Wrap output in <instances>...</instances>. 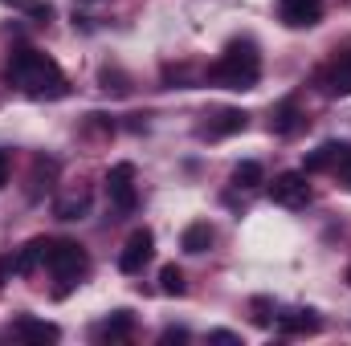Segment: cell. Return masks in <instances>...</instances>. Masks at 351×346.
Listing matches in <instances>:
<instances>
[{
	"mask_svg": "<svg viewBox=\"0 0 351 346\" xmlns=\"http://www.w3.org/2000/svg\"><path fill=\"white\" fill-rule=\"evenodd\" d=\"M262 78V53L250 37H237L225 45V53L208 66V82L221 90H254Z\"/></svg>",
	"mask_w": 351,
	"mask_h": 346,
	"instance_id": "cell-2",
	"label": "cell"
},
{
	"mask_svg": "<svg viewBox=\"0 0 351 346\" xmlns=\"http://www.w3.org/2000/svg\"><path fill=\"white\" fill-rule=\"evenodd\" d=\"M278 330L282 334H315L319 330V318L311 310H290V314L278 318Z\"/></svg>",
	"mask_w": 351,
	"mask_h": 346,
	"instance_id": "cell-16",
	"label": "cell"
},
{
	"mask_svg": "<svg viewBox=\"0 0 351 346\" xmlns=\"http://www.w3.org/2000/svg\"><path fill=\"white\" fill-rule=\"evenodd\" d=\"M208 338H213V343H241V338H237V334H233V330H213V334H208Z\"/></svg>",
	"mask_w": 351,
	"mask_h": 346,
	"instance_id": "cell-23",
	"label": "cell"
},
{
	"mask_svg": "<svg viewBox=\"0 0 351 346\" xmlns=\"http://www.w3.org/2000/svg\"><path fill=\"white\" fill-rule=\"evenodd\" d=\"M348 155H351V143H323L319 151L306 155V168L302 172H335Z\"/></svg>",
	"mask_w": 351,
	"mask_h": 346,
	"instance_id": "cell-13",
	"label": "cell"
},
{
	"mask_svg": "<svg viewBox=\"0 0 351 346\" xmlns=\"http://www.w3.org/2000/svg\"><path fill=\"white\" fill-rule=\"evenodd\" d=\"M269 200H274V204H282V208H306V204H311V183H306V172L274 175V183H269Z\"/></svg>",
	"mask_w": 351,
	"mask_h": 346,
	"instance_id": "cell-5",
	"label": "cell"
},
{
	"mask_svg": "<svg viewBox=\"0 0 351 346\" xmlns=\"http://www.w3.org/2000/svg\"><path fill=\"white\" fill-rule=\"evenodd\" d=\"M262 183H265V168L258 163V159H245V163L233 168V187L254 191V187H262Z\"/></svg>",
	"mask_w": 351,
	"mask_h": 346,
	"instance_id": "cell-17",
	"label": "cell"
},
{
	"mask_svg": "<svg viewBox=\"0 0 351 346\" xmlns=\"http://www.w3.org/2000/svg\"><path fill=\"white\" fill-rule=\"evenodd\" d=\"M49 245H53L49 237H33V241H29V245H25L16 257L8 261V269H12L16 277H29V273H37V269L45 265V257H49Z\"/></svg>",
	"mask_w": 351,
	"mask_h": 346,
	"instance_id": "cell-9",
	"label": "cell"
},
{
	"mask_svg": "<svg viewBox=\"0 0 351 346\" xmlns=\"http://www.w3.org/2000/svg\"><path fill=\"white\" fill-rule=\"evenodd\" d=\"M208 245H213V224L208 220H192L180 232V249L184 253H208Z\"/></svg>",
	"mask_w": 351,
	"mask_h": 346,
	"instance_id": "cell-14",
	"label": "cell"
},
{
	"mask_svg": "<svg viewBox=\"0 0 351 346\" xmlns=\"http://www.w3.org/2000/svg\"><path fill=\"white\" fill-rule=\"evenodd\" d=\"M102 183H106V200H110L119 212H131V208L139 204V187H135V168H131V163H114Z\"/></svg>",
	"mask_w": 351,
	"mask_h": 346,
	"instance_id": "cell-4",
	"label": "cell"
},
{
	"mask_svg": "<svg viewBox=\"0 0 351 346\" xmlns=\"http://www.w3.org/2000/svg\"><path fill=\"white\" fill-rule=\"evenodd\" d=\"M152 253H156V237H152V228H135V232L127 237L123 253H119V269H123V273H143V265L152 261Z\"/></svg>",
	"mask_w": 351,
	"mask_h": 346,
	"instance_id": "cell-7",
	"label": "cell"
},
{
	"mask_svg": "<svg viewBox=\"0 0 351 346\" xmlns=\"http://www.w3.org/2000/svg\"><path fill=\"white\" fill-rule=\"evenodd\" d=\"M160 343H188V330H164Z\"/></svg>",
	"mask_w": 351,
	"mask_h": 346,
	"instance_id": "cell-22",
	"label": "cell"
},
{
	"mask_svg": "<svg viewBox=\"0 0 351 346\" xmlns=\"http://www.w3.org/2000/svg\"><path fill=\"white\" fill-rule=\"evenodd\" d=\"M4 78L8 86H16L25 98H66L70 94V82L62 74V66L53 57H45L41 49H12L8 53V66H4Z\"/></svg>",
	"mask_w": 351,
	"mask_h": 346,
	"instance_id": "cell-1",
	"label": "cell"
},
{
	"mask_svg": "<svg viewBox=\"0 0 351 346\" xmlns=\"http://www.w3.org/2000/svg\"><path fill=\"white\" fill-rule=\"evenodd\" d=\"M4 4H16V0H4Z\"/></svg>",
	"mask_w": 351,
	"mask_h": 346,
	"instance_id": "cell-25",
	"label": "cell"
},
{
	"mask_svg": "<svg viewBox=\"0 0 351 346\" xmlns=\"http://www.w3.org/2000/svg\"><path fill=\"white\" fill-rule=\"evenodd\" d=\"M335 175H339V183H343V187L351 191V155L343 159V163H339V168H335Z\"/></svg>",
	"mask_w": 351,
	"mask_h": 346,
	"instance_id": "cell-20",
	"label": "cell"
},
{
	"mask_svg": "<svg viewBox=\"0 0 351 346\" xmlns=\"http://www.w3.org/2000/svg\"><path fill=\"white\" fill-rule=\"evenodd\" d=\"M278 16L286 29H311L323 21V0H278Z\"/></svg>",
	"mask_w": 351,
	"mask_h": 346,
	"instance_id": "cell-8",
	"label": "cell"
},
{
	"mask_svg": "<svg viewBox=\"0 0 351 346\" xmlns=\"http://www.w3.org/2000/svg\"><path fill=\"white\" fill-rule=\"evenodd\" d=\"M86 265H90V261H86V249H82L78 241H53V245H49L45 269H49V273L62 281V289H58V293H66V289H70V285H74V281L86 273Z\"/></svg>",
	"mask_w": 351,
	"mask_h": 346,
	"instance_id": "cell-3",
	"label": "cell"
},
{
	"mask_svg": "<svg viewBox=\"0 0 351 346\" xmlns=\"http://www.w3.org/2000/svg\"><path fill=\"white\" fill-rule=\"evenodd\" d=\"M12 330H16V338H25V343H58V338H62V330H58L53 322L33 318V314H21Z\"/></svg>",
	"mask_w": 351,
	"mask_h": 346,
	"instance_id": "cell-12",
	"label": "cell"
},
{
	"mask_svg": "<svg viewBox=\"0 0 351 346\" xmlns=\"http://www.w3.org/2000/svg\"><path fill=\"white\" fill-rule=\"evenodd\" d=\"M8 172H12V159H8V151H0V187L8 183Z\"/></svg>",
	"mask_w": 351,
	"mask_h": 346,
	"instance_id": "cell-21",
	"label": "cell"
},
{
	"mask_svg": "<svg viewBox=\"0 0 351 346\" xmlns=\"http://www.w3.org/2000/svg\"><path fill=\"white\" fill-rule=\"evenodd\" d=\"M315 86L327 98H351V53H335L327 66H319Z\"/></svg>",
	"mask_w": 351,
	"mask_h": 346,
	"instance_id": "cell-6",
	"label": "cell"
},
{
	"mask_svg": "<svg viewBox=\"0 0 351 346\" xmlns=\"http://www.w3.org/2000/svg\"><path fill=\"white\" fill-rule=\"evenodd\" d=\"M160 289H164L168 297H180V293L188 289V285H184V269H180V265H164V269H160Z\"/></svg>",
	"mask_w": 351,
	"mask_h": 346,
	"instance_id": "cell-19",
	"label": "cell"
},
{
	"mask_svg": "<svg viewBox=\"0 0 351 346\" xmlns=\"http://www.w3.org/2000/svg\"><path fill=\"white\" fill-rule=\"evenodd\" d=\"M348 285H351V265H348Z\"/></svg>",
	"mask_w": 351,
	"mask_h": 346,
	"instance_id": "cell-24",
	"label": "cell"
},
{
	"mask_svg": "<svg viewBox=\"0 0 351 346\" xmlns=\"http://www.w3.org/2000/svg\"><path fill=\"white\" fill-rule=\"evenodd\" d=\"M237 131H245V110H217L200 127V139H225V135H237Z\"/></svg>",
	"mask_w": 351,
	"mask_h": 346,
	"instance_id": "cell-11",
	"label": "cell"
},
{
	"mask_svg": "<svg viewBox=\"0 0 351 346\" xmlns=\"http://www.w3.org/2000/svg\"><path fill=\"white\" fill-rule=\"evenodd\" d=\"M302 127H306V114L298 110L294 98H286V102L274 106V114H269V131H274V135H298Z\"/></svg>",
	"mask_w": 351,
	"mask_h": 346,
	"instance_id": "cell-10",
	"label": "cell"
},
{
	"mask_svg": "<svg viewBox=\"0 0 351 346\" xmlns=\"http://www.w3.org/2000/svg\"><path fill=\"white\" fill-rule=\"evenodd\" d=\"M90 212V191L86 187H78V191H70V196H62L58 204H53V216L58 220H82Z\"/></svg>",
	"mask_w": 351,
	"mask_h": 346,
	"instance_id": "cell-15",
	"label": "cell"
},
{
	"mask_svg": "<svg viewBox=\"0 0 351 346\" xmlns=\"http://www.w3.org/2000/svg\"><path fill=\"white\" fill-rule=\"evenodd\" d=\"M131 330H135V318H131V310H114L106 322H102V334L114 343V338H131Z\"/></svg>",
	"mask_w": 351,
	"mask_h": 346,
	"instance_id": "cell-18",
	"label": "cell"
}]
</instances>
